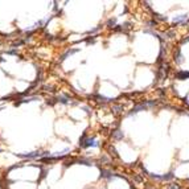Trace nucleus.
<instances>
[{
  "mask_svg": "<svg viewBox=\"0 0 189 189\" xmlns=\"http://www.w3.org/2000/svg\"><path fill=\"white\" fill-rule=\"evenodd\" d=\"M82 147H99V143L95 140L94 137H87V139H85Z\"/></svg>",
  "mask_w": 189,
  "mask_h": 189,
  "instance_id": "1",
  "label": "nucleus"
},
{
  "mask_svg": "<svg viewBox=\"0 0 189 189\" xmlns=\"http://www.w3.org/2000/svg\"><path fill=\"white\" fill-rule=\"evenodd\" d=\"M176 78H177V80H186V78H189V72L180 70V72L176 73Z\"/></svg>",
  "mask_w": 189,
  "mask_h": 189,
  "instance_id": "2",
  "label": "nucleus"
},
{
  "mask_svg": "<svg viewBox=\"0 0 189 189\" xmlns=\"http://www.w3.org/2000/svg\"><path fill=\"white\" fill-rule=\"evenodd\" d=\"M77 52H78V49H72V50H68V52H66V53H65V54H63L62 57H61V60H60V61H63V60H66V58H68L69 56L74 54V53H77Z\"/></svg>",
  "mask_w": 189,
  "mask_h": 189,
  "instance_id": "3",
  "label": "nucleus"
},
{
  "mask_svg": "<svg viewBox=\"0 0 189 189\" xmlns=\"http://www.w3.org/2000/svg\"><path fill=\"white\" fill-rule=\"evenodd\" d=\"M112 136L115 137V139H118V140H119V139H123V132L120 131V130H116V131H114L112 132Z\"/></svg>",
  "mask_w": 189,
  "mask_h": 189,
  "instance_id": "4",
  "label": "nucleus"
},
{
  "mask_svg": "<svg viewBox=\"0 0 189 189\" xmlns=\"http://www.w3.org/2000/svg\"><path fill=\"white\" fill-rule=\"evenodd\" d=\"M111 172L110 171H105V169H102L100 171V177H105V179H107V177H111Z\"/></svg>",
  "mask_w": 189,
  "mask_h": 189,
  "instance_id": "5",
  "label": "nucleus"
},
{
  "mask_svg": "<svg viewBox=\"0 0 189 189\" xmlns=\"http://www.w3.org/2000/svg\"><path fill=\"white\" fill-rule=\"evenodd\" d=\"M57 99H58V102L65 103V105H66V103H68V100H69V98L68 97H63V95H58Z\"/></svg>",
  "mask_w": 189,
  "mask_h": 189,
  "instance_id": "6",
  "label": "nucleus"
},
{
  "mask_svg": "<svg viewBox=\"0 0 189 189\" xmlns=\"http://www.w3.org/2000/svg\"><path fill=\"white\" fill-rule=\"evenodd\" d=\"M185 19H186V15H183V16H177V17H175V19H173V21H175V23H181V21L185 20Z\"/></svg>",
  "mask_w": 189,
  "mask_h": 189,
  "instance_id": "7",
  "label": "nucleus"
},
{
  "mask_svg": "<svg viewBox=\"0 0 189 189\" xmlns=\"http://www.w3.org/2000/svg\"><path fill=\"white\" fill-rule=\"evenodd\" d=\"M36 99H38V98H37V97H31V98H25V99H23L21 102L27 103V102H32V100H36ZM21 102H20V103H21ZM20 103H19V105H20Z\"/></svg>",
  "mask_w": 189,
  "mask_h": 189,
  "instance_id": "8",
  "label": "nucleus"
},
{
  "mask_svg": "<svg viewBox=\"0 0 189 189\" xmlns=\"http://www.w3.org/2000/svg\"><path fill=\"white\" fill-rule=\"evenodd\" d=\"M115 23H116V20H115V19H110V20L107 21V25L111 27V28H112V27L115 25Z\"/></svg>",
  "mask_w": 189,
  "mask_h": 189,
  "instance_id": "9",
  "label": "nucleus"
},
{
  "mask_svg": "<svg viewBox=\"0 0 189 189\" xmlns=\"http://www.w3.org/2000/svg\"><path fill=\"white\" fill-rule=\"evenodd\" d=\"M8 54H17V52L16 50H9V52H7Z\"/></svg>",
  "mask_w": 189,
  "mask_h": 189,
  "instance_id": "10",
  "label": "nucleus"
}]
</instances>
